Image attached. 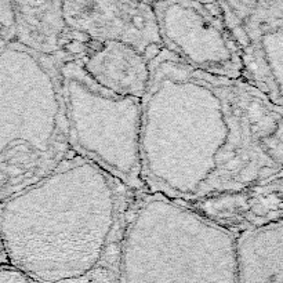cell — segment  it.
Listing matches in <instances>:
<instances>
[{
    "mask_svg": "<svg viewBox=\"0 0 283 283\" xmlns=\"http://www.w3.org/2000/svg\"><path fill=\"white\" fill-rule=\"evenodd\" d=\"M242 64L241 81L283 107V0L219 2Z\"/></svg>",
    "mask_w": 283,
    "mask_h": 283,
    "instance_id": "52a82bcc",
    "label": "cell"
},
{
    "mask_svg": "<svg viewBox=\"0 0 283 283\" xmlns=\"http://www.w3.org/2000/svg\"><path fill=\"white\" fill-rule=\"evenodd\" d=\"M178 203L220 228L239 235L283 220V173L238 191Z\"/></svg>",
    "mask_w": 283,
    "mask_h": 283,
    "instance_id": "9c48e42d",
    "label": "cell"
},
{
    "mask_svg": "<svg viewBox=\"0 0 283 283\" xmlns=\"http://www.w3.org/2000/svg\"><path fill=\"white\" fill-rule=\"evenodd\" d=\"M14 40L0 48V202L69 155L61 65Z\"/></svg>",
    "mask_w": 283,
    "mask_h": 283,
    "instance_id": "3957f363",
    "label": "cell"
},
{
    "mask_svg": "<svg viewBox=\"0 0 283 283\" xmlns=\"http://www.w3.org/2000/svg\"><path fill=\"white\" fill-rule=\"evenodd\" d=\"M14 42L33 53L47 57L75 55L81 42L72 33L59 0L10 2Z\"/></svg>",
    "mask_w": 283,
    "mask_h": 283,
    "instance_id": "8fae6325",
    "label": "cell"
},
{
    "mask_svg": "<svg viewBox=\"0 0 283 283\" xmlns=\"http://www.w3.org/2000/svg\"><path fill=\"white\" fill-rule=\"evenodd\" d=\"M166 51L192 69L241 79L242 64L219 2H151Z\"/></svg>",
    "mask_w": 283,
    "mask_h": 283,
    "instance_id": "8992f818",
    "label": "cell"
},
{
    "mask_svg": "<svg viewBox=\"0 0 283 283\" xmlns=\"http://www.w3.org/2000/svg\"><path fill=\"white\" fill-rule=\"evenodd\" d=\"M236 236L176 200L137 193L123 241L120 283H238Z\"/></svg>",
    "mask_w": 283,
    "mask_h": 283,
    "instance_id": "277c9868",
    "label": "cell"
},
{
    "mask_svg": "<svg viewBox=\"0 0 283 283\" xmlns=\"http://www.w3.org/2000/svg\"><path fill=\"white\" fill-rule=\"evenodd\" d=\"M7 265H10V261H9V257H7V253L5 250V245H3L2 236H0V268L7 267Z\"/></svg>",
    "mask_w": 283,
    "mask_h": 283,
    "instance_id": "5bb4252c",
    "label": "cell"
},
{
    "mask_svg": "<svg viewBox=\"0 0 283 283\" xmlns=\"http://www.w3.org/2000/svg\"><path fill=\"white\" fill-rule=\"evenodd\" d=\"M65 22L79 42H116L152 61L163 50L155 13L148 2H62Z\"/></svg>",
    "mask_w": 283,
    "mask_h": 283,
    "instance_id": "ba28073f",
    "label": "cell"
},
{
    "mask_svg": "<svg viewBox=\"0 0 283 283\" xmlns=\"http://www.w3.org/2000/svg\"><path fill=\"white\" fill-rule=\"evenodd\" d=\"M139 169L147 192L177 202L271 178L283 173V107L163 48L141 98Z\"/></svg>",
    "mask_w": 283,
    "mask_h": 283,
    "instance_id": "6da1fadb",
    "label": "cell"
},
{
    "mask_svg": "<svg viewBox=\"0 0 283 283\" xmlns=\"http://www.w3.org/2000/svg\"><path fill=\"white\" fill-rule=\"evenodd\" d=\"M70 151L134 192H147L139 169L141 100L102 89L74 58L61 65Z\"/></svg>",
    "mask_w": 283,
    "mask_h": 283,
    "instance_id": "5b68a950",
    "label": "cell"
},
{
    "mask_svg": "<svg viewBox=\"0 0 283 283\" xmlns=\"http://www.w3.org/2000/svg\"><path fill=\"white\" fill-rule=\"evenodd\" d=\"M74 59L102 89L137 100L144 96L151 61L133 47L116 42H82Z\"/></svg>",
    "mask_w": 283,
    "mask_h": 283,
    "instance_id": "30bf717a",
    "label": "cell"
},
{
    "mask_svg": "<svg viewBox=\"0 0 283 283\" xmlns=\"http://www.w3.org/2000/svg\"><path fill=\"white\" fill-rule=\"evenodd\" d=\"M0 283H38L18 271L17 268L7 265L0 268Z\"/></svg>",
    "mask_w": 283,
    "mask_h": 283,
    "instance_id": "4fadbf2b",
    "label": "cell"
},
{
    "mask_svg": "<svg viewBox=\"0 0 283 283\" xmlns=\"http://www.w3.org/2000/svg\"><path fill=\"white\" fill-rule=\"evenodd\" d=\"M235 260L238 283H283V220L236 236Z\"/></svg>",
    "mask_w": 283,
    "mask_h": 283,
    "instance_id": "7c38bea8",
    "label": "cell"
},
{
    "mask_svg": "<svg viewBox=\"0 0 283 283\" xmlns=\"http://www.w3.org/2000/svg\"><path fill=\"white\" fill-rule=\"evenodd\" d=\"M137 193L70 152L40 181L0 202L10 265L38 283H120Z\"/></svg>",
    "mask_w": 283,
    "mask_h": 283,
    "instance_id": "7a4b0ae2",
    "label": "cell"
}]
</instances>
